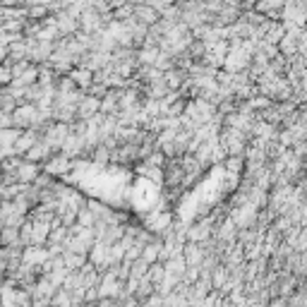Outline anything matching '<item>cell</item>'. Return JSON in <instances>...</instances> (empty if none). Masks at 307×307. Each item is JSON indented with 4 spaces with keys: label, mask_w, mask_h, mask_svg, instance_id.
<instances>
[{
    "label": "cell",
    "mask_w": 307,
    "mask_h": 307,
    "mask_svg": "<svg viewBox=\"0 0 307 307\" xmlns=\"http://www.w3.org/2000/svg\"><path fill=\"white\" fill-rule=\"evenodd\" d=\"M91 70H77L75 75H72V82H75V84H79V87H89V84H91V82H94V79H91Z\"/></svg>",
    "instance_id": "obj_1"
},
{
    "label": "cell",
    "mask_w": 307,
    "mask_h": 307,
    "mask_svg": "<svg viewBox=\"0 0 307 307\" xmlns=\"http://www.w3.org/2000/svg\"><path fill=\"white\" fill-rule=\"evenodd\" d=\"M10 79H12V70L8 65L5 67H0V87H8L10 84Z\"/></svg>",
    "instance_id": "obj_2"
}]
</instances>
